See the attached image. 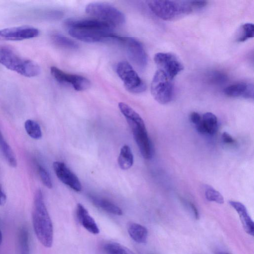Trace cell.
Listing matches in <instances>:
<instances>
[{
    "label": "cell",
    "mask_w": 254,
    "mask_h": 254,
    "mask_svg": "<svg viewBox=\"0 0 254 254\" xmlns=\"http://www.w3.org/2000/svg\"><path fill=\"white\" fill-rule=\"evenodd\" d=\"M38 171L43 184L48 188L51 189L53 184L51 176L47 170L41 165H38Z\"/></svg>",
    "instance_id": "cell-28"
},
{
    "label": "cell",
    "mask_w": 254,
    "mask_h": 254,
    "mask_svg": "<svg viewBox=\"0 0 254 254\" xmlns=\"http://www.w3.org/2000/svg\"><path fill=\"white\" fill-rule=\"evenodd\" d=\"M118 162L120 168L123 170H127L132 166L133 156L128 145H125L121 148Z\"/></svg>",
    "instance_id": "cell-20"
},
{
    "label": "cell",
    "mask_w": 254,
    "mask_h": 254,
    "mask_svg": "<svg viewBox=\"0 0 254 254\" xmlns=\"http://www.w3.org/2000/svg\"><path fill=\"white\" fill-rule=\"evenodd\" d=\"M218 254H227V253H223V252L222 253L221 252V253H219Z\"/></svg>",
    "instance_id": "cell-36"
},
{
    "label": "cell",
    "mask_w": 254,
    "mask_h": 254,
    "mask_svg": "<svg viewBox=\"0 0 254 254\" xmlns=\"http://www.w3.org/2000/svg\"><path fill=\"white\" fill-rule=\"evenodd\" d=\"M52 39L55 43L64 48L74 50L78 48V45L74 40L60 34H54Z\"/></svg>",
    "instance_id": "cell-25"
},
{
    "label": "cell",
    "mask_w": 254,
    "mask_h": 254,
    "mask_svg": "<svg viewBox=\"0 0 254 254\" xmlns=\"http://www.w3.org/2000/svg\"><path fill=\"white\" fill-rule=\"evenodd\" d=\"M154 61L158 69L164 72L171 80L184 69L182 63L170 53H158L155 55Z\"/></svg>",
    "instance_id": "cell-10"
},
{
    "label": "cell",
    "mask_w": 254,
    "mask_h": 254,
    "mask_svg": "<svg viewBox=\"0 0 254 254\" xmlns=\"http://www.w3.org/2000/svg\"><path fill=\"white\" fill-rule=\"evenodd\" d=\"M126 47L130 62L139 70H143L148 63V58L142 44L132 37L119 36L118 42Z\"/></svg>",
    "instance_id": "cell-8"
},
{
    "label": "cell",
    "mask_w": 254,
    "mask_h": 254,
    "mask_svg": "<svg viewBox=\"0 0 254 254\" xmlns=\"http://www.w3.org/2000/svg\"><path fill=\"white\" fill-rule=\"evenodd\" d=\"M128 124L142 156L146 159H150L152 155V147L143 120L141 119Z\"/></svg>",
    "instance_id": "cell-9"
},
{
    "label": "cell",
    "mask_w": 254,
    "mask_h": 254,
    "mask_svg": "<svg viewBox=\"0 0 254 254\" xmlns=\"http://www.w3.org/2000/svg\"><path fill=\"white\" fill-rule=\"evenodd\" d=\"M171 80L160 69L155 73L151 83V93L154 99L161 104L171 101L174 96V87Z\"/></svg>",
    "instance_id": "cell-6"
},
{
    "label": "cell",
    "mask_w": 254,
    "mask_h": 254,
    "mask_svg": "<svg viewBox=\"0 0 254 254\" xmlns=\"http://www.w3.org/2000/svg\"><path fill=\"white\" fill-rule=\"evenodd\" d=\"M207 2L202 0H193L190 1L191 5L193 9H198L204 7L206 5Z\"/></svg>",
    "instance_id": "cell-31"
},
{
    "label": "cell",
    "mask_w": 254,
    "mask_h": 254,
    "mask_svg": "<svg viewBox=\"0 0 254 254\" xmlns=\"http://www.w3.org/2000/svg\"><path fill=\"white\" fill-rule=\"evenodd\" d=\"M117 73L123 82L126 89L132 93H140L146 88L144 82L127 62L122 61L116 67Z\"/></svg>",
    "instance_id": "cell-7"
},
{
    "label": "cell",
    "mask_w": 254,
    "mask_h": 254,
    "mask_svg": "<svg viewBox=\"0 0 254 254\" xmlns=\"http://www.w3.org/2000/svg\"><path fill=\"white\" fill-rule=\"evenodd\" d=\"M0 64L27 77L36 76L41 71L39 65L35 62L23 58L12 48L6 46H0Z\"/></svg>",
    "instance_id": "cell-3"
},
{
    "label": "cell",
    "mask_w": 254,
    "mask_h": 254,
    "mask_svg": "<svg viewBox=\"0 0 254 254\" xmlns=\"http://www.w3.org/2000/svg\"><path fill=\"white\" fill-rule=\"evenodd\" d=\"M38 29L30 26H19L0 30V40L21 41L37 37Z\"/></svg>",
    "instance_id": "cell-12"
},
{
    "label": "cell",
    "mask_w": 254,
    "mask_h": 254,
    "mask_svg": "<svg viewBox=\"0 0 254 254\" xmlns=\"http://www.w3.org/2000/svg\"><path fill=\"white\" fill-rule=\"evenodd\" d=\"M127 229L130 237L135 242L143 244L146 243L148 237V231L143 226L133 222H129Z\"/></svg>",
    "instance_id": "cell-18"
},
{
    "label": "cell",
    "mask_w": 254,
    "mask_h": 254,
    "mask_svg": "<svg viewBox=\"0 0 254 254\" xmlns=\"http://www.w3.org/2000/svg\"><path fill=\"white\" fill-rule=\"evenodd\" d=\"M190 121L194 125H196L202 119V117L197 112H191L189 116Z\"/></svg>",
    "instance_id": "cell-30"
},
{
    "label": "cell",
    "mask_w": 254,
    "mask_h": 254,
    "mask_svg": "<svg viewBox=\"0 0 254 254\" xmlns=\"http://www.w3.org/2000/svg\"><path fill=\"white\" fill-rule=\"evenodd\" d=\"M6 201V196L0 184V205H3Z\"/></svg>",
    "instance_id": "cell-34"
},
{
    "label": "cell",
    "mask_w": 254,
    "mask_h": 254,
    "mask_svg": "<svg viewBox=\"0 0 254 254\" xmlns=\"http://www.w3.org/2000/svg\"><path fill=\"white\" fill-rule=\"evenodd\" d=\"M19 254H30L29 233L25 227H21L18 234Z\"/></svg>",
    "instance_id": "cell-22"
},
{
    "label": "cell",
    "mask_w": 254,
    "mask_h": 254,
    "mask_svg": "<svg viewBox=\"0 0 254 254\" xmlns=\"http://www.w3.org/2000/svg\"><path fill=\"white\" fill-rule=\"evenodd\" d=\"M0 149L6 162L12 167L17 166V160L11 148L5 140L0 130Z\"/></svg>",
    "instance_id": "cell-21"
},
{
    "label": "cell",
    "mask_w": 254,
    "mask_h": 254,
    "mask_svg": "<svg viewBox=\"0 0 254 254\" xmlns=\"http://www.w3.org/2000/svg\"><path fill=\"white\" fill-rule=\"evenodd\" d=\"M53 168L59 179L64 184L75 191H80L81 184L76 175L63 162L56 161L53 163Z\"/></svg>",
    "instance_id": "cell-13"
},
{
    "label": "cell",
    "mask_w": 254,
    "mask_h": 254,
    "mask_svg": "<svg viewBox=\"0 0 254 254\" xmlns=\"http://www.w3.org/2000/svg\"><path fill=\"white\" fill-rule=\"evenodd\" d=\"M195 127L200 133L213 134L218 129L217 118L212 113H205L202 116L201 121L195 125Z\"/></svg>",
    "instance_id": "cell-17"
},
{
    "label": "cell",
    "mask_w": 254,
    "mask_h": 254,
    "mask_svg": "<svg viewBox=\"0 0 254 254\" xmlns=\"http://www.w3.org/2000/svg\"><path fill=\"white\" fill-rule=\"evenodd\" d=\"M209 79L213 82H223L226 80V77L222 73L219 72H213L209 75Z\"/></svg>",
    "instance_id": "cell-29"
},
{
    "label": "cell",
    "mask_w": 254,
    "mask_h": 254,
    "mask_svg": "<svg viewBox=\"0 0 254 254\" xmlns=\"http://www.w3.org/2000/svg\"><path fill=\"white\" fill-rule=\"evenodd\" d=\"M24 127L27 134L32 138L39 139L42 136L41 128L39 124L32 120H27L24 123Z\"/></svg>",
    "instance_id": "cell-23"
},
{
    "label": "cell",
    "mask_w": 254,
    "mask_h": 254,
    "mask_svg": "<svg viewBox=\"0 0 254 254\" xmlns=\"http://www.w3.org/2000/svg\"><path fill=\"white\" fill-rule=\"evenodd\" d=\"M50 72L59 83L70 84L76 91H84L91 86L90 81L86 77L76 74H69L56 66H51Z\"/></svg>",
    "instance_id": "cell-11"
},
{
    "label": "cell",
    "mask_w": 254,
    "mask_h": 254,
    "mask_svg": "<svg viewBox=\"0 0 254 254\" xmlns=\"http://www.w3.org/2000/svg\"><path fill=\"white\" fill-rule=\"evenodd\" d=\"M254 35V26L251 23H246L242 25L239 36L237 39L238 42H243Z\"/></svg>",
    "instance_id": "cell-26"
},
{
    "label": "cell",
    "mask_w": 254,
    "mask_h": 254,
    "mask_svg": "<svg viewBox=\"0 0 254 254\" xmlns=\"http://www.w3.org/2000/svg\"><path fill=\"white\" fill-rule=\"evenodd\" d=\"M205 196L209 201L215 202L219 204H223L224 202V199L222 195L211 186H206Z\"/></svg>",
    "instance_id": "cell-27"
},
{
    "label": "cell",
    "mask_w": 254,
    "mask_h": 254,
    "mask_svg": "<svg viewBox=\"0 0 254 254\" xmlns=\"http://www.w3.org/2000/svg\"><path fill=\"white\" fill-rule=\"evenodd\" d=\"M2 233L0 229V245H1V243L2 242Z\"/></svg>",
    "instance_id": "cell-35"
},
{
    "label": "cell",
    "mask_w": 254,
    "mask_h": 254,
    "mask_svg": "<svg viewBox=\"0 0 254 254\" xmlns=\"http://www.w3.org/2000/svg\"><path fill=\"white\" fill-rule=\"evenodd\" d=\"M91 200L95 206L108 213L117 215L123 214L122 209L108 200L93 196L91 197Z\"/></svg>",
    "instance_id": "cell-19"
},
{
    "label": "cell",
    "mask_w": 254,
    "mask_h": 254,
    "mask_svg": "<svg viewBox=\"0 0 254 254\" xmlns=\"http://www.w3.org/2000/svg\"><path fill=\"white\" fill-rule=\"evenodd\" d=\"M224 93L230 97H242L247 99H253L254 86L252 84L238 82L227 86L224 89Z\"/></svg>",
    "instance_id": "cell-14"
},
{
    "label": "cell",
    "mask_w": 254,
    "mask_h": 254,
    "mask_svg": "<svg viewBox=\"0 0 254 254\" xmlns=\"http://www.w3.org/2000/svg\"><path fill=\"white\" fill-rule=\"evenodd\" d=\"M76 215L79 223L88 232L93 234L99 233V229L95 220L80 203L77 204Z\"/></svg>",
    "instance_id": "cell-15"
},
{
    "label": "cell",
    "mask_w": 254,
    "mask_h": 254,
    "mask_svg": "<svg viewBox=\"0 0 254 254\" xmlns=\"http://www.w3.org/2000/svg\"><path fill=\"white\" fill-rule=\"evenodd\" d=\"M229 204L239 214L246 232L253 236L254 234V222L249 215L246 206L242 203L235 201H230Z\"/></svg>",
    "instance_id": "cell-16"
},
{
    "label": "cell",
    "mask_w": 254,
    "mask_h": 254,
    "mask_svg": "<svg viewBox=\"0 0 254 254\" xmlns=\"http://www.w3.org/2000/svg\"><path fill=\"white\" fill-rule=\"evenodd\" d=\"M223 141L226 144H233L235 141L228 133L224 132L222 134Z\"/></svg>",
    "instance_id": "cell-32"
},
{
    "label": "cell",
    "mask_w": 254,
    "mask_h": 254,
    "mask_svg": "<svg viewBox=\"0 0 254 254\" xmlns=\"http://www.w3.org/2000/svg\"><path fill=\"white\" fill-rule=\"evenodd\" d=\"M85 11L87 14L114 27L123 24L126 20L125 16L122 11L114 6L106 3H90L86 5Z\"/></svg>",
    "instance_id": "cell-5"
},
{
    "label": "cell",
    "mask_w": 254,
    "mask_h": 254,
    "mask_svg": "<svg viewBox=\"0 0 254 254\" xmlns=\"http://www.w3.org/2000/svg\"><path fill=\"white\" fill-rule=\"evenodd\" d=\"M32 219L35 234L42 245L52 247L53 242V227L40 189L34 195Z\"/></svg>",
    "instance_id": "cell-2"
},
{
    "label": "cell",
    "mask_w": 254,
    "mask_h": 254,
    "mask_svg": "<svg viewBox=\"0 0 254 254\" xmlns=\"http://www.w3.org/2000/svg\"><path fill=\"white\" fill-rule=\"evenodd\" d=\"M103 250L106 254H134L131 251L116 242H109L104 245Z\"/></svg>",
    "instance_id": "cell-24"
},
{
    "label": "cell",
    "mask_w": 254,
    "mask_h": 254,
    "mask_svg": "<svg viewBox=\"0 0 254 254\" xmlns=\"http://www.w3.org/2000/svg\"><path fill=\"white\" fill-rule=\"evenodd\" d=\"M150 10L158 17L165 20H173L191 13L190 1L153 0L147 1Z\"/></svg>",
    "instance_id": "cell-4"
},
{
    "label": "cell",
    "mask_w": 254,
    "mask_h": 254,
    "mask_svg": "<svg viewBox=\"0 0 254 254\" xmlns=\"http://www.w3.org/2000/svg\"><path fill=\"white\" fill-rule=\"evenodd\" d=\"M189 207L190 209H191L192 213L194 216V217L198 219L199 218V213L198 212V210L197 208H196L195 206L192 203L189 202Z\"/></svg>",
    "instance_id": "cell-33"
},
{
    "label": "cell",
    "mask_w": 254,
    "mask_h": 254,
    "mask_svg": "<svg viewBox=\"0 0 254 254\" xmlns=\"http://www.w3.org/2000/svg\"><path fill=\"white\" fill-rule=\"evenodd\" d=\"M114 27L97 19L75 20L68 27L72 37L86 43L116 41L118 36L113 32Z\"/></svg>",
    "instance_id": "cell-1"
}]
</instances>
